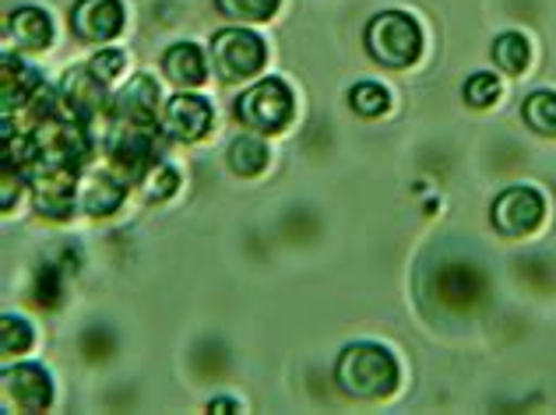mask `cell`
<instances>
[{"label": "cell", "instance_id": "1", "mask_svg": "<svg viewBox=\"0 0 556 415\" xmlns=\"http://www.w3.org/2000/svg\"><path fill=\"white\" fill-rule=\"evenodd\" d=\"M399 360L377 342L345 345L339 363H334V383L356 402H380L399 388Z\"/></svg>", "mask_w": 556, "mask_h": 415}, {"label": "cell", "instance_id": "2", "mask_svg": "<svg viewBox=\"0 0 556 415\" xmlns=\"http://www.w3.org/2000/svg\"><path fill=\"white\" fill-rule=\"evenodd\" d=\"M363 42H367V53L380 67L405 71V67H413L422 53V28L413 14H405V11H380L370 18Z\"/></svg>", "mask_w": 556, "mask_h": 415}, {"label": "cell", "instance_id": "3", "mask_svg": "<svg viewBox=\"0 0 556 415\" xmlns=\"http://www.w3.org/2000/svg\"><path fill=\"white\" fill-rule=\"evenodd\" d=\"M232 113L254 135H278V130L289 127L292 113H296V96H292L289 81L282 78H261L237 99Z\"/></svg>", "mask_w": 556, "mask_h": 415}, {"label": "cell", "instance_id": "4", "mask_svg": "<svg viewBox=\"0 0 556 415\" xmlns=\"http://www.w3.org/2000/svg\"><path fill=\"white\" fill-rule=\"evenodd\" d=\"M268 64V42L254 28L232 25L212 36V67L223 81H247Z\"/></svg>", "mask_w": 556, "mask_h": 415}, {"label": "cell", "instance_id": "5", "mask_svg": "<svg viewBox=\"0 0 556 415\" xmlns=\"http://www.w3.org/2000/svg\"><path fill=\"white\" fill-rule=\"evenodd\" d=\"M490 218H493L496 232L518 240V236H529V232H535L539 226H543L546 198L539 194L535 187H507L504 194L493 201Z\"/></svg>", "mask_w": 556, "mask_h": 415}, {"label": "cell", "instance_id": "6", "mask_svg": "<svg viewBox=\"0 0 556 415\" xmlns=\"http://www.w3.org/2000/svg\"><path fill=\"white\" fill-rule=\"evenodd\" d=\"M0 388H4V405L18 412H47L53 402V377L39 363L8 366Z\"/></svg>", "mask_w": 556, "mask_h": 415}, {"label": "cell", "instance_id": "7", "mask_svg": "<svg viewBox=\"0 0 556 415\" xmlns=\"http://www.w3.org/2000/svg\"><path fill=\"white\" fill-rule=\"evenodd\" d=\"M106 102H110L106 81H102L89 64L67 71V78L61 81V106L67 110L71 121L75 124L96 121V116L106 110Z\"/></svg>", "mask_w": 556, "mask_h": 415}, {"label": "cell", "instance_id": "8", "mask_svg": "<svg viewBox=\"0 0 556 415\" xmlns=\"http://www.w3.org/2000/svg\"><path fill=\"white\" fill-rule=\"evenodd\" d=\"M124 4L121 0H78L75 8H71V28H75V36L81 42H113L116 36L124 33Z\"/></svg>", "mask_w": 556, "mask_h": 415}, {"label": "cell", "instance_id": "9", "mask_svg": "<svg viewBox=\"0 0 556 415\" xmlns=\"http://www.w3.org/2000/svg\"><path fill=\"white\" fill-rule=\"evenodd\" d=\"M212 102L204 96H194L187 88V92L173 96L163 110V130L173 138V141H184V144H194L201 141L204 135L212 130Z\"/></svg>", "mask_w": 556, "mask_h": 415}, {"label": "cell", "instance_id": "10", "mask_svg": "<svg viewBox=\"0 0 556 415\" xmlns=\"http://www.w3.org/2000/svg\"><path fill=\"white\" fill-rule=\"evenodd\" d=\"M110 110L121 127H155L159 121V85L152 74H135L113 96Z\"/></svg>", "mask_w": 556, "mask_h": 415}, {"label": "cell", "instance_id": "11", "mask_svg": "<svg viewBox=\"0 0 556 415\" xmlns=\"http://www.w3.org/2000/svg\"><path fill=\"white\" fill-rule=\"evenodd\" d=\"M8 39L18 50H47L53 39V22L42 8H14L8 14Z\"/></svg>", "mask_w": 556, "mask_h": 415}, {"label": "cell", "instance_id": "12", "mask_svg": "<svg viewBox=\"0 0 556 415\" xmlns=\"http://www.w3.org/2000/svg\"><path fill=\"white\" fill-rule=\"evenodd\" d=\"M163 71H166V78L173 85H180V88H201L204 78H208V61H204L201 47H194V42H177V47L166 50Z\"/></svg>", "mask_w": 556, "mask_h": 415}, {"label": "cell", "instance_id": "13", "mask_svg": "<svg viewBox=\"0 0 556 415\" xmlns=\"http://www.w3.org/2000/svg\"><path fill=\"white\" fill-rule=\"evenodd\" d=\"M226 159H229V169H232V173L243 176V180H254V176H261V173L268 169L271 152H268L265 138H257V135H240L237 141L229 144Z\"/></svg>", "mask_w": 556, "mask_h": 415}, {"label": "cell", "instance_id": "14", "mask_svg": "<svg viewBox=\"0 0 556 415\" xmlns=\"http://www.w3.org/2000/svg\"><path fill=\"white\" fill-rule=\"evenodd\" d=\"M493 61L504 74H521L532 61V47L521 33H504L493 39Z\"/></svg>", "mask_w": 556, "mask_h": 415}, {"label": "cell", "instance_id": "15", "mask_svg": "<svg viewBox=\"0 0 556 415\" xmlns=\"http://www.w3.org/2000/svg\"><path fill=\"white\" fill-rule=\"evenodd\" d=\"M89 215H113L116 208L124 204V187L113 180V176H96V180L85 187V194L78 201Z\"/></svg>", "mask_w": 556, "mask_h": 415}, {"label": "cell", "instance_id": "16", "mask_svg": "<svg viewBox=\"0 0 556 415\" xmlns=\"http://www.w3.org/2000/svg\"><path fill=\"white\" fill-rule=\"evenodd\" d=\"M521 121L529 124L535 135L556 138V92H532L521 106Z\"/></svg>", "mask_w": 556, "mask_h": 415}, {"label": "cell", "instance_id": "17", "mask_svg": "<svg viewBox=\"0 0 556 415\" xmlns=\"http://www.w3.org/2000/svg\"><path fill=\"white\" fill-rule=\"evenodd\" d=\"M349 106H353V113L359 116H367V121H374V116L380 113H388L391 106V92L384 85H377V81H359L349 88Z\"/></svg>", "mask_w": 556, "mask_h": 415}, {"label": "cell", "instance_id": "18", "mask_svg": "<svg viewBox=\"0 0 556 415\" xmlns=\"http://www.w3.org/2000/svg\"><path fill=\"white\" fill-rule=\"evenodd\" d=\"M28 349H33V324L25 317L4 314V320H0V352L14 360V355H25Z\"/></svg>", "mask_w": 556, "mask_h": 415}, {"label": "cell", "instance_id": "19", "mask_svg": "<svg viewBox=\"0 0 556 415\" xmlns=\"http://www.w3.org/2000/svg\"><path fill=\"white\" fill-rule=\"evenodd\" d=\"M282 0H215V8L226 14V18L237 22H268L278 11Z\"/></svg>", "mask_w": 556, "mask_h": 415}, {"label": "cell", "instance_id": "20", "mask_svg": "<svg viewBox=\"0 0 556 415\" xmlns=\"http://www.w3.org/2000/svg\"><path fill=\"white\" fill-rule=\"evenodd\" d=\"M496 99H501V78H496V74L479 71L465 81V102L472 110H486Z\"/></svg>", "mask_w": 556, "mask_h": 415}, {"label": "cell", "instance_id": "21", "mask_svg": "<svg viewBox=\"0 0 556 415\" xmlns=\"http://www.w3.org/2000/svg\"><path fill=\"white\" fill-rule=\"evenodd\" d=\"M177 187H180V173L169 162H155L149 176H144V194H149V201H169L177 194Z\"/></svg>", "mask_w": 556, "mask_h": 415}, {"label": "cell", "instance_id": "22", "mask_svg": "<svg viewBox=\"0 0 556 415\" xmlns=\"http://www.w3.org/2000/svg\"><path fill=\"white\" fill-rule=\"evenodd\" d=\"M124 64H127V56L121 53V50H110V47H102L92 61H89V67L99 74L102 81H113L116 74H124Z\"/></svg>", "mask_w": 556, "mask_h": 415}, {"label": "cell", "instance_id": "23", "mask_svg": "<svg viewBox=\"0 0 556 415\" xmlns=\"http://www.w3.org/2000/svg\"><path fill=\"white\" fill-rule=\"evenodd\" d=\"M0 204H4V212H11V208H14V159L11 155L4 159V201H0Z\"/></svg>", "mask_w": 556, "mask_h": 415}, {"label": "cell", "instance_id": "24", "mask_svg": "<svg viewBox=\"0 0 556 415\" xmlns=\"http://www.w3.org/2000/svg\"><path fill=\"white\" fill-rule=\"evenodd\" d=\"M208 412L232 415V412H243V408H240V402H232V398H212V402H208Z\"/></svg>", "mask_w": 556, "mask_h": 415}]
</instances>
